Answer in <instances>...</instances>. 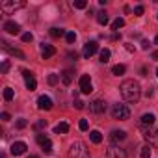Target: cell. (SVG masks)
<instances>
[{
	"label": "cell",
	"instance_id": "43",
	"mask_svg": "<svg viewBox=\"0 0 158 158\" xmlns=\"http://www.w3.org/2000/svg\"><path fill=\"white\" fill-rule=\"evenodd\" d=\"M151 95H152V89H151V88H149V89H147V91H145V97H151Z\"/></svg>",
	"mask_w": 158,
	"mask_h": 158
},
{
	"label": "cell",
	"instance_id": "46",
	"mask_svg": "<svg viewBox=\"0 0 158 158\" xmlns=\"http://www.w3.org/2000/svg\"><path fill=\"white\" fill-rule=\"evenodd\" d=\"M154 43H156V45H158V35H156V37H154Z\"/></svg>",
	"mask_w": 158,
	"mask_h": 158
},
{
	"label": "cell",
	"instance_id": "11",
	"mask_svg": "<svg viewBox=\"0 0 158 158\" xmlns=\"http://www.w3.org/2000/svg\"><path fill=\"white\" fill-rule=\"evenodd\" d=\"M23 76H24V82H26V88H28L30 91H34V89L37 88V82H35V78H34V74H32L30 71H23Z\"/></svg>",
	"mask_w": 158,
	"mask_h": 158
},
{
	"label": "cell",
	"instance_id": "15",
	"mask_svg": "<svg viewBox=\"0 0 158 158\" xmlns=\"http://www.w3.org/2000/svg\"><path fill=\"white\" fill-rule=\"evenodd\" d=\"M4 30H6L8 34H19L21 26H19L17 23H13V21H8V23H4Z\"/></svg>",
	"mask_w": 158,
	"mask_h": 158
},
{
	"label": "cell",
	"instance_id": "26",
	"mask_svg": "<svg viewBox=\"0 0 158 158\" xmlns=\"http://www.w3.org/2000/svg\"><path fill=\"white\" fill-rule=\"evenodd\" d=\"M125 71H127V67H125L123 63H119V65H114V67H112V73H114V74H117V76H119V74H123Z\"/></svg>",
	"mask_w": 158,
	"mask_h": 158
},
{
	"label": "cell",
	"instance_id": "1",
	"mask_svg": "<svg viewBox=\"0 0 158 158\" xmlns=\"http://www.w3.org/2000/svg\"><path fill=\"white\" fill-rule=\"evenodd\" d=\"M119 89H121V97L127 102H138L141 97V88L136 80H125Z\"/></svg>",
	"mask_w": 158,
	"mask_h": 158
},
{
	"label": "cell",
	"instance_id": "36",
	"mask_svg": "<svg viewBox=\"0 0 158 158\" xmlns=\"http://www.w3.org/2000/svg\"><path fill=\"white\" fill-rule=\"evenodd\" d=\"M34 127H35V130H41V128H45V127H47V121H45V119H41V121H37Z\"/></svg>",
	"mask_w": 158,
	"mask_h": 158
},
{
	"label": "cell",
	"instance_id": "40",
	"mask_svg": "<svg viewBox=\"0 0 158 158\" xmlns=\"http://www.w3.org/2000/svg\"><path fill=\"white\" fill-rule=\"evenodd\" d=\"M0 117H2V121H10V119H11V117H10V114H8V112H4V114H2V115H0Z\"/></svg>",
	"mask_w": 158,
	"mask_h": 158
},
{
	"label": "cell",
	"instance_id": "27",
	"mask_svg": "<svg viewBox=\"0 0 158 158\" xmlns=\"http://www.w3.org/2000/svg\"><path fill=\"white\" fill-rule=\"evenodd\" d=\"M125 26V19H121V17H117L114 23H112V28L114 30H119V28H123Z\"/></svg>",
	"mask_w": 158,
	"mask_h": 158
},
{
	"label": "cell",
	"instance_id": "42",
	"mask_svg": "<svg viewBox=\"0 0 158 158\" xmlns=\"http://www.w3.org/2000/svg\"><path fill=\"white\" fill-rule=\"evenodd\" d=\"M69 58H71V60H76V58H78V54H76V52H69Z\"/></svg>",
	"mask_w": 158,
	"mask_h": 158
},
{
	"label": "cell",
	"instance_id": "6",
	"mask_svg": "<svg viewBox=\"0 0 158 158\" xmlns=\"http://www.w3.org/2000/svg\"><path fill=\"white\" fill-rule=\"evenodd\" d=\"M106 158H127V152L117 145H110V149L106 151Z\"/></svg>",
	"mask_w": 158,
	"mask_h": 158
},
{
	"label": "cell",
	"instance_id": "7",
	"mask_svg": "<svg viewBox=\"0 0 158 158\" xmlns=\"http://www.w3.org/2000/svg\"><path fill=\"white\" fill-rule=\"evenodd\" d=\"M97 50H99V43H97V41H88V43L84 45L82 54H84V58H91Z\"/></svg>",
	"mask_w": 158,
	"mask_h": 158
},
{
	"label": "cell",
	"instance_id": "29",
	"mask_svg": "<svg viewBox=\"0 0 158 158\" xmlns=\"http://www.w3.org/2000/svg\"><path fill=\"white\" fill-rule=\"evenodd\" d=\"M4 99L6 101H13V89L11 88H6L4 89Z\"/></svg>",
	"mask_w": 158,
	"mask_h": 158
},
{
	"label": "cell",
	"instance_id": "21",
	"mask_svg": "<svg viewBox=\"0 0 158 158\" xmlns=\"http://www.w3.org/2000/svg\"><path fill=\"white\" fill-rule=\"evenodd\" d=\"M73 104H74V108H76V110H82V108H84V102L78 99V93H76V91L73 93Z\"/></svg>",
	"mask_w": 158,
	"mask_h": 158
},
{
	"label": "cell",
	"instance_id": "25",
	"mask_svg": "<svg viewBox=\"0 0 158 158\" xmlns=\"http://www.w3.org/2000/svg\"><path fill=\"white\" fill-rule=\"evenodd\" d=\"M50 35L52 37H61V35H67L63 28H50Z\"/></svg>",
	"mask_w": 158,
	"mask_h": 158
},
{
	"label": "cell",
	"instance_id": "38",
	"mask_svg": "<svg viewBox=\"0 0 158 158\" xmlns=\"http://www.w3.org/2000/svg\"><path fill=\"white\" fill-rule=\"evenodd\" d=\"M78 128H80V130H88V121H86V119H80V123H78Z\"/></svg>",
	"mask_w": 158,
	"mask_h": 158
},
{
	"label": "cell",
	"instance_id": "18",
	"mask_svg": "<svg viewBox=\"0 0 158 158\" xmlns=\"http://www.w3.org/2000/svg\"><path fill=\"white\" fill-rule=\"evenodd\" d=\"M61 82H63L65 86H71V82H73V76H71V71H63V73H61Z\"/></svg>",
	"mask_w": 158,
	"mask_h": 158
},
{
	"label": "cell",
	"instance_id": "31",
	"mask_svg": "<svg viewBox=\"0 0 158 158\" xmlns=\"http://www.w3.org/2000/svg\"><path fill=\"white\" fill-rule=\"evenodd\" d=\"M35 139H37V143H39V145H43V143H47V141H48L47 134H37V136H35Z\"/></svg>",
	"mask_w": 158,
	"mask_h": 158
},
{
	"label": "cell",
	"instance_id": "13",
	"mask_svg": "<svg viewBox=\"0 0 158 158\" xmlns=\"http://www.w3.org/2000/svg\"><path fill=\"white\" fill-rule=\"evenodd\" d=\"M125 138H127V132H125V130H112V134H110V141H112V145L123 141Z\"/></svg>",
	"mask_w": 158,
	"mask_h": 158
},
{
	"label": "cell",
	"instance_id": "37",
	"mask_svg": "<svg viewBox=\"0 0 158 158\" xmlns=\"http://www.w3.org/2000/svg\"><path fill=\"white\" fill-rule=\"evenodd\" d=\"M32 39H34V35H32L30 32H26V34H23V41H24V43H30Z\"/></svg>",
	"mask_w": 158,
	"mask_h": 158
},
{
	"label": "cell",
	"instance_id": "4",
	"mask_svg": "<svg viewBox=\"0 0 158 158\" xmlns=\"http://www.w3.org/2000/svg\"><path fill=\"white\" fill-rule=\"evenodd\" d=\"M78 86H80V91H82L84 95L91 93V91H93V86H91V78H89V74H82L80 80H78Z\"/></svg>",
	"mask_w": 158,
	"mask_h": 158
},
{
	"label": "cell",
	"instance_id": "47",
	"mask_svg": "<svg viewBox=\"0 0 158 158\" xmlns=\"http://www.w3.org/2000/svg\"><path fill=\"white\" fill-rule=\"evenodd\" d=\"M156 76H158V69H156Z\"/></svg>",
	"mask_w": 158,
	"mask_h": 158
},
{
	"label": "cell",
	"instance_id": "9",
	"mask_svg": "<svg viewBox=\"0 0 158 158\" xmlns=\"http://www.w3.org/2000/svg\"><path fill=\"white\" fill-rule=\"evenodd\" d=\"M26 149H28V145H26L24 141H15V143L11 145V149H10V151H11V154H13V156H21V154H24V152H26Z\"/></svg>",
	"mask_w": 158,
	"mask_h": 158
},
{
	"label": "cell",
	"instance_id": "19",
	"mask_svg": "<svg viewBox=\"0 0 158 158\" xmlns=\"http://www.w3.org/2000/svg\"><path fill=\"white\" fill-rule=\"evenodd\" d=\"M89 138H91L93 143H101V141H102V134H101L99 130H91V132H89Z\"/></svg>",
	"mask_w": 158,
	"mask_h": 158
},
{
	"label": "cell",
	"instance_id": "14",
	"mask_svg": "<svg viewBox=\"0 0 158 158\" xmlns=\"http://www.w3.org/2000/svg\"><path fill=\"white\" fill-rule=\"evenodd\" d=\"M56 54V48L52 47V45H48V43H43L41 45V56L47 60V58H52Z\"/></svg>",
	"mask_w": 158,
	"mask_h": 158
},
{
	"label": "cell",
	"instance_id": "12",
	"mask_svg": "<svg viewBox=\"0 0 158 158\" xmlns=\"http://www.w3.org/2000/svg\"><path fill=\"white\" fill-rule=\"evenodd\" d=\"M37 106H39V110H50L52 108V99L48 95H41L37 99Z\"/></svg>",
	"mask_w": 158,
	"mask_h": 158
},
{
	"label": "cell",
	"instance_id": "34",
	"mask_svg": "<svg viewBox=\"0 0 158 158\" xmlns=\"http://www.w3.org/2000/svg\"><path fill=\"white\" fill-rule=\"evenodd\" d=\"M65 39H67V43H74V41H76V34H74V32H67Z\"/></svg>",
	"mask_w": 158,
	"mask_h": 158
},
{
	"label": "cell",
	"instance_id": "44",
	"mask_svg": "<svg viewBox=\"0 0 158 158\" xmlns=\"http://www.w3.org/2000/svg\"><path fill=\"white\" fill-rule=\"evenodd\" d=\"M152 60H158V50H154V52H152Z\"/></svg>",
	"mask_w": 158,
	"mask_h": 158
},
{
	"label": "cell",
	"instance_id": "8",
	"mask_svg": "<svg viewBox=\"0 0 158 158\" xmlns=\"http://www.w3.org/2000/svg\"><path fill=\"white\" fill-rule=\"evenodd\" d=\"M89 110H91L93 114H104V112H106V102L101 101V99H97V101L89 102Z\"/></svg>",
	"mask_w": 158,
	"mask_h": 158
},
{
	"label": "cell",
	"instance_id": "45",
	"mask_svg": "<svg viewBox=\"0 0 158 158\" xmlns=\"http://www.w3.org/2000/svg\"><path fill=\"white\" fill-rule=\"evenodd\" d=\"M28 158H39V156H35V154H30V156H28Z\"/></svg>",
	"mask_w": 158,
	"mask_h": 158
},
{
	"label": "cell",
	"instance_id": "3",
	"mask_svg": "<svg viewBox=\"0 0 158 158\" xmlns=\"http://www.w3.org/2000/svg\"><path fill=\"white\" fill-rule=\"evenodd\" d=\"M112 115L117 121H127L130 117V110H128L127 104H114L112 106Z\"/></svg>",
	"mask_w": 158,
	"mask_h": 158
},
{
	"label": "cell",
	"instance_id": "10",
	"mask_svg": "<svg viewBox=\"0 0 158 158\" xmlns=\"http://www.w3.org/2000/svg\"><path fill=\"white\" fill-rule=\"evenodd\" d=\"M0 45H2V48H4L6 52H10L11 56H17L19 60H24V52H23V50H19V48H13V47H10V43H6V41H0Z\"/></svg>",
	"mask_w": 158,
	"mask_h": 158
},
{
	"label": "cell",
	"instance_id": "5",
	"mask_svg": "<svg viewBox=\"0 0 158 158\" xmlns=\"http://www.w3.org/2000/svg\"><path fill=\"white\" fill-rule=\"evenodd\" d=\"M24 6H26L24 2H13V0H6V2H2L0 10L6 11V13H13L15 10H21V8H24Z\"/></svg>",
	"mask_w": 158,
	"mask_h": 158
},
{
	"label": "cell",
	"instance_id": "30",
	"mask_svg": "<svg viewBox=\"0 0 158 158\" xmlns=\"http://www.w3.org/2000/svg\"><path fill=\"white\" fill-rule=\"evenodd\" d=\"M73 6H74L76 10H84V8L88 6V2H86V0H76V2H74Z\"/></svg>",
	"mask_w": 158,
	"mask_h": 158
},
{
	"label": "cell",
	"instance_id": "24",
	"mask_svg": "<svg viewBox=\"0 0 158 158\" xmlns=\"http://www.w3.org/2000/svg\"><path fill=\"white\" fill-rule=\"evenodd\" d=\"M97 23H99V24H108V15H106V11H99V13H97Z\"/></svg>",
	"mask_w": 158,
	"mask_h": 158
},
{
	"label": "cell",
	"instance_id": "39",
	"mask_svg": "<svg viewBox=\"0 0 158 158\" xmlns=\"http://www.w3.org/2000/svg\"><path fill=\"white\" fill-rule=\"evenodd\" d=\"M143 11H145L143 6H136V8H134V13H136V15H143Z\"/></svg>",
	"mask_w": 158,
	"mask_h": 158
},
{
	"label": "cell",
	"instance_id": "16",
	"mask_svg": "<svg viewBox=\"0 0 158 158\" xmlns=\"http://www.w3.org/2000/svg\"><path fill=\"white\" fill-rule=\"evenodd\" d=\"M143 138H145L147 141H151V147L158 143V138H154V132H151L149 128H145V130H143Z\"/></svg>",
	"mask_w": 158,
	"mask_h": 158
},
{
	"label": "cell",
	"instance_id": "33",
	"mask_svg": "<svg viewBox=\"0 0 158 158\" xmlns=\"http://www.w3.org/2000/svg\"><path fill=\"white\" fill-rule=\"evenodd\" d=\"M10 67H11V65H10V61H8V60H4V61H2V67H0V71H2V74H6V73L10 71Z\"/></svg>",
	"mask_w": 158,
	"mask_h": 158
},
{
	"label": "cell",
	"instance_id": "2",
	"mask_svg": "<svg viewBox=\"0 0 158 158\" xmlns=\"http://www.w3.org/2000/svg\"><path fill=\"white\" fill-rule=\"evenodd\" d=\"M67 154H69V158H89V149H88V145L84 141L76 139V141L71 143Z\"/></svg>",
	"mask_w": 158,
	"mask_h": 158
},
{
	"label": "cell",
	"instance_id": "41",
	"mask_svg": "<svg viewBox=\"0 0 158 158\" xmlns=\"http://www.w3.org/2000/svg\"><path fill=\"white\" fill-rule=\"evenodd\" d=\"M149 45H151L149 41H141V48H143V50H147V48H149Z\"/></svg>",
	"mask_w": 158,
	"mask_h": 158
},
{
	"label": "cell",
	"instance_id": "23",
	"mask_svg": "<svg viewBox=\"0 0 158 158\" xmlns=\"http://www.w3.org/2000/svg\"><path fill=\"white\" fill-rule=\"evenodd\" d=\"M154 123V115L152 114H143L141 115V125H152Z\"/></svg>",
	"mask_w": 158,
	"mask_h": 158
},
{
	"label": "cell",
	"instance_id": "35",
	"mask_svg": "<svg viewBox=\"0 0 158 158\" xmlns=\"http://www.w3.org/2000/svg\"><path fill=\"white\" fill-rule=\"evenodd\" d=\"M26 125H28V121H26V119H17V123H15V127H17V128H24Z\"/></svg>",
	"mask_w": 158,
	"mask_h": 158
},
{
	"label": "cell",
	"instance_id": "17",
	"mask_svg": "<svg viewBox=\"0 0 158 158\" xmlns=\"http://www.w3.org/2000/svg\"><path fill=\"white\" fill-rule=\"evenodd\" d=\"M54 132H56V134H67V132H69V125H67L65 121H61V123H58V125H56Z\"/></svg>",
	"mask_w": 158,
	"mask_h": 158
},
{
	"label": "cell",
	"instance_id": "20",
	"mask_svg": "<svg viewBox=\"0 0 158 158\" xmlns=\"http://www.w3.org/2000/svg\"><path fill=\"white\" fill-rule=\"evenodd\" d=\"M152 147L151 145H143L141 147V151H139V156L141 158H151V154H152V151H151Z\"/></svg>",
	"mask_w": 158,
	"mask_h": 158
},
{
	"label": "cell",
	"instance_id": "28",
	"mask_svg": "<svg viewBox=\"0 0 158 158\" xmlns=\"http://www.w3.org/2000/svg\"><path fill=\"white\" fill-rule=\"evenodd\" d=\"M47 80H48V84H50V86H56V84L60 82V74H54V73H52V74H48Z\"/></svg>",
	"mask_w": 158,
	"mask_h": 158
},
{
	"label": "cell",
	"instance_id": "32",
	"mask_svg": "<svg viewBox=\"0 0 158 158\" xmlns=\"http://www.w3.org/2000/svg\"><path fill=\"white\" fill-rule=\"evenodd\" d=\"M41 149H43L47 154H50V152H52V143H50V139H48L47 143H43V145H41Z\"/></svg>",
	"mask_w": 158,
	"mask_h": 158
},
{
	"label": "cell",
	"instance_id": "22",
	"mask_svg": "<svg viewBox=\"0 0 158 158\" xmlns=\"http://www.w3.org/2000/svg\"><path fill=\"white\" fill-rule=\"evenodd\" d=\"M110 56H112L110 48H102V50H101V54H99V58H101V61H102V63H106V61L110 60Z\"/></svg>",
	"mask_w": 158,
	"mask_h": 158
}]
</instances>
